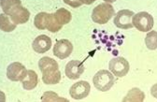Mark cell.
I'll use <instances>...</instances> for the list:
<instances>
[{
	"instance_id": "7402d4cb",
	"label": "cell",
	"mask_w": 157,
	"mask_h": 102,
	"mask_svg": "<svg viewBox=\"0 0 157 102\" xmlns=\"http://www.w3.org/2000/svg\"><path fill=\"white\" fill-rule=\"evenodd\" d=\"M151 96L154 98L157 99V84H153L151 86Z\"/></svg>"
},
{
	"instance_id": "4fadbf2b",
	"label": "cell",
	"mask_w": 157,
	"mask_h": 102,
	"mask_svg": "<svg viewBox=\"0 0 157 102\" xmlns=\"http://www.w3.org/2000/svg\"><path fill=\"white\" fill-rule=\"evenodd\" d=\"M23 84V87L25 90H32L34 89L38 84V77L37 74L34 70H27L26 76L21 81Z\"/></svg>"
},
{
	"instance_id": "7c38bea8",
	"label": "cell",
	"mask_w": 157,
	"mask_h": 102,
	"mask_svg": "<svg viewBox=\"0 0 157 102\" xmlns=\"http://www.w3.org/2000/svg\"><path fill=\"white\" fill-rule=\"evenodd\" d=\"M10 17L16 25H23L28 22L30 18V12L26 8L20 6L15 10H13Z\"/></svg>"
},
{
	"instance_id": "ac0fdd59",
	"label": "cell",
	"mask_w": 157,
	"mask_h": 102,
	"mask_svg": "<svg viewBox=\"0 0 157 102\" xmlns=\"http://www.w3.org/2000/svg\"><path fill=\"white\" fill-rule=\"evenodd\" d=\"M17 25L13 23V21L6 15L5 13L0 14V28L4 32H11L16 28Z\"/></svg>"
},
{
	"instance_id": "ffe728a7",
	"label": "cell",
	"mask_w": 157,
	"mask_h": 102,
	"mask_svg": "<svg viewBox=\"0 0 157 102\" xmlns=\"http://www.w3.org/2000/svg\"><path fill=\"white\" fill-rule=\"evenodd\" d=\"M62 26H63L62 25H60V24H59V23L57 22V20H56L55 17H54V14H51L47 29H48L50 32H52V33H56V32H58L59 30H61Z\"/></svg>"
},
{
	"instance_id": "52a82bcc",
	"label": "cell",
	"mask_w": 157,
	"mask_h": 102,
	"mask_svg": "<svg viewBox=\"0 0 157 102\" xmlns=\"http://www.w3.org/2000/svg\"><path fill=\"white\" fill-rule=\"evenodd\" d=\"M91 91V86L90 84L86 80H81L78 83L74 84L70 89H69V94L70 96L74 99H83L88 96Z\"/></svg>"
},
{
	"instance_id": "7a4b0ae2",
	"label": "cell",
	"mask_w": 157,
	"mask_h": 102,
	"mask_svg": "<svg viewBox=\"0 0 157 102\" xmlns=\"http://www.w3.org/2000/svg\"><path fill=\"white\" fill-rule=\"evenodd\" d=\"M93 83L97 90L101 92H107L114 85L115 77L113 76L112 72H109L106 69H102L94 76Z\"/></svg>"
},
{
	"instance_id": "d6986e66",
	"label": "cell",
	"mask_w": 157,
	"mask_h": 102,
	"mask_svg": "<svg viewBox=\"0 0 157 102\" xmlns=\"http://www.w3.org/2000/svg\"><path fill=\"white\" fill-rule=\"evenodd\" d=\"M145 44L149 50H156L157 49V32L150 31L145 37Z\"/></svg>"
},
{
	"instance_id": "ba28073f",
	"label": "cell",
	"mask_w": 157,
	"mask_h": 102,
	"mask_svg": "<svg viewBox=\"0 0 157 102\" xmlns=\"http://www.w3.org/2000/svg\"><path fill=\"white\" fill-rule=\"evenodd\" d=\"M26 73L27 70L25 67L19 62L10 64L7 69V77L12 81H22L26 76Z\"/></svg>"
},
{
	"instance_id": "44dd1931",
	"label": "cell",
	"mask_w": 157,
	"mask_h": 102,
	"mask_svg": "<svg viewBox=\"0 0 157 102\" xmlns=\"http://www.w3.org/2000/svg\"><path fill=\"white\" fill-rule=\"evenodd\" d=\"M64 2L67 5H68V6H70V7H72L74 9L75 8H80L82 5L81 0H64Z\"/></svg>"
},
{
	"instance_id": "8fae6325",
	"label": "cell",
	"mask_w": 157,
	"mask_h": 102,
	"mask_svg": "<svg viewBox=\"0 0 157 102\" xmlns=\"http://www.w3.org/2000/svg\"><path fill=\"white\" fill-rule=\"evenodd\" d=\"M32 47L36 53H44L52 48V39L46 35H40L34 39Z\"/></svg>"
},
{
	"instance_id": "cb8c5ba5",
	"label": "cell",
	"mask_w": 157,
	"mask_h": 102,
	"mask_svg": "<svg viewBox=\"0 0 157 102\" xmlns=\"http://www.w3.org/2000/svg\"><path fill=\"white\" fill-rule=\"evenodd\" d=\"M104 1L107 3H114L115 1H117V0H104Z\"/></svg>"
},
{
	"instance_id": "8992f818",
	"label": "cell",
	"mask_w": 157,
	"mask_h": 102,
	"mask_svg": "<svg viewBox=\"0 0 157 102\" xmlns=\"http://www.w3.org/2000/svg\"><path fill=\"white\" fill-rule=\"evenodd\" d=\"M134 15L135 13L132 10H122L115 15L114 25L121 29H130L134 26L132 23V18Z\"/></svg>"
},
{
	"instance_id": "30bf717a",
	"label": "cell",
	"mask_w": 157,
	"mask_h": 102,
	"mask_svg": "<svg viewBox=\"0 0 157 102\" xmlns=\"http://www.w3.org/2000/svg\"><path fill=\"white\" fill-rule=\"evenodd\" d=\"M66 75L70 80H77L84 72V66L80 60H71L66 66Z\"/></svg>"
},
{
	"instance_id": "6da1fadb",
	"label": "cell",
	"mask_w": 157,
	"mask_h": 102,
	"mask_svg": "<svg viewBox=\"0 0 157 102\" xmlns=\"http://www.w3.org/2000/svg\"><path fill=\"white\" fill-rule=\"evenodd\" d=\"M38 68L42 72V80L45 84H57L61 80V72L55 60L45 56L38 61Z\"/></svg>"
},
{
	"instance_id": "5bb4252c",
	"label": "cell",
	"mask_w": 157,
	"mask_h": 102,
	"mask_svg": "<svg viewBox=\"0 0 157 102\" xmlns=\"http://www.w3.org/2000/svg\"><path fill=\"white\" fill-rule=\"evenodd\" d=\"M0 5H1L3 12L6 15L10 16L13 10H15L18 7L22 6V1L21 0H1Z\"/></svg>"
},
{
	"instance_id": "603a6c76",
	"label": "cell",
	"mask_w": 157,
	"mask_h": 102,
	"mask_svg": "<svg viewBox=\"0 0 157 102\" xmlns=\"http://www.w3.org/2000/svg\"><path fill=\"white\" fill-rule=\"evenodd\" d=\"M82 4H85V5H92L93 3L95 2V0H81Z\"/></svg>"
},
{
	"instance_id": "277c9868",
	"label": "cell",
	"mask_w": 157,
	"mask_h": 102,
	"mask_svg": "<svg viewBox=\"0 0 157 102\" xmlns=\"http://www.w3.org/2000/svg\"><path fill=\"white\" fill-rule=\"evenodd\" d=\"M133 26L141 32H149L153 27V18L152 16L146 12L140 11L133 16L132 18Z\"/></svg>"
},
{
	"instance_id": "e0dca14e",
	"label": "cell",
	"mask_w": 157,
	"mask_h": 102,
	"mask_svg": "<svg viewBox=\"0 0 157 102\" xmlns=\"http://www.w3.org/2000/svg\"><path fill=\"white\" fill-rule=\"evenodd\" d=\"M54 17L57 20V22L60 25H62V26L70 23L71 19H72L71 12L69 10L64 9V8H61V9L57 10L55 11V13H54Z\"/></svg>"
},
{
	"instance_id": "5b68a950",
	"label": "cell",
	"mask_w": 157,
	"mask_h": 102,
	"mask_svg": "<svg viewBox=\"0 0 157 102\" xmlns=\"http://www.w3.org/2000/svg\"><path fill=\"white\" fill-rule=\"evenodd\" d=\"M109 69L113 75L122 78L127 75L130 69V66L128 61L124 57H115L109 61Z\"/></svg>"
},
{
	"instance_id": "3957f363",
	"label": "cell",
	"mask_w": 157,
	"mask_h": 102,
	"mask_svg": "<svg viewBox=\"0 0 157 102\" xmlns=\"http://www.w3.org/2000/svg\"><path fill=\"white\" fill-rule=\"evenodd\" d=\"M115 15V10L109 3H101L96 6L92 12L93 21L99 25H105Z\"/></svg>"
},
{
	"instance_id": "9c48e42d",
	"label": "cell",
	"mask_w": 157,
	"mask_h": 102,
	"mask_svg": "<svg viewBox=\"0 0 157 102\" xmlns=\"http://www.w3.org/2000/svg\"><path fill=\"white\" fill-rule=\"evenodd\" d=\"M72 51H73V45L67 39L58 40L53 47V54L62 60L67 58L71 54Z\"/></svg>"
},
{
	"instance_id": "2e32d148",
	"label": "cell",
	"mask_w": 157,
	"mask_h": 102,
	"mask_svg": "<svg viewBox=\"0 0 157 102\" xmlns=\"http://www.w3.org/2000/svg\"><path fill=\"white\" fill-rule=\"evenodd\" d=\"M145 99V94L139 88H133L131 89L125 97L123 99L124 102L128 101V102H142Z\"/></svg>"
},
{
	"instance_id": "9a60e30c",
	"label": "cell",
	"mask_w": 157,
	"mask_h": 102,
	"mask_svg": "<svg viewBox=\"0 0 157 102\" xmlns=\"http://www.w3.org/2000/svg\"><path fill=\"white\" fill-rule=\"evenodd\" d=\"M50 16H51V14L47 13V12H39L38 14H36L35 17V20H34L35 26L39 30L47 29Z\"/></svg>"
}]
</instances>
